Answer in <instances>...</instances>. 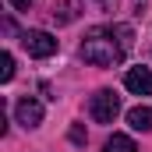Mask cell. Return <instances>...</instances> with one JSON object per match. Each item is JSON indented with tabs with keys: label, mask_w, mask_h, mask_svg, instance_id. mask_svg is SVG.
Returning <instances> with one entry per match:
<instances>
[{
	"label": "cell",
	"mask_w": 152,
	"mask_h": 152,
	"mask_svg": "<svg viewBox=\"0 0 152 152\" xmlns=\"http://www.w3.org/2000/svg\"><path fill=\"white\" fill-rule=\"evenodd\" d=\"M131 42H134V32H131V25L92 28L88 36L81 39L78 53H81V60H85V64H96V67H113V64H120V60L127 57Z\"/></svg>",
	"instance_id": "1"
},
{
	"label": "cell",
	"mask_w": 152,
	"mask_h": 152,
	"mask_svg": "<svg viewBox=\"0 0 152 152\" xmlns=\"http://www.w3.org/2000/svg\"><path fill=\"white\" fill-rule=\"evenodd\" d=\"M117 113H120V96L113 88H99L92 99H88V117L96 124H113Z\"/></svg>",
	"instance_id": "2"
},
{
	"label": "cell",
	"mask_w": 152,
	"mask_h": 152,
	"mask_svg": "<svg viewBox=\"0 0 152 152\" xmlns=\"http://www.w3.org/2000/svg\"><path fill=\"white\" fill-rule=\"evenodd\" d=\"M21 46H25V53L28 57H36V60H46V57H53L57 53V36H50V32H42V28H28L25 36H21Z\"/></svg>",
	"instance_id": "3"
},
{
	"label": "cell",
	"mask_w": 152,
	"mask_h": 152,
	"mask_svg": "<svg viewBox=\"0 0 152 152\" xmlns=\"http://www.w3.org/2000/svg\"><path fill=\"white\" fill-rule=\"evenodd\" d=\"M14 117H18L21 127H39V124H42V103H39L36 96H25V99H18Z\"/></svg>",
	"instance_id": "4"
},
{
	"label": "cell",
	"mask_w": 152,
	"mask_h": 152,
	"mask_svg": "<svg viewBox=\"0 0 152 152\" xmlns=\"http://www.w3.org/2000/svg\"><path fill=\"white\" fill-rule=\"evenodd\" d=\"M124 85L134 96H152V67H131L124 75Z\"/></svg>",
	"instance_id": "5"
},
{
	"label": "cell",
	"mask_w": 152,
	"mask_h": 152,
	"mask_svg": "<svg viewBox=\"0 0 152 152\" xmlns=\"http://www.w3.org/2000/svg\"><path fill=\"white\" fill-rule=\"evenodd\" d=\"M127 124H131V131H152V106L127 110Z\"/></svg>",
	"instance_id": "6"
},
{
	"label": "cell",
	"mask_w": 152,
	"mask_h": 152,
	"mask_svg": "<svg viewBox=\"0 0 152 152\" xmlns=\"http://www.w3.org/2000/svg\"><path fill=\"white\" fill-rule=\"evenodd\" d=\"M53 18H57L60 25L75 21V18H78V4H75V0H60V4H53Z\"/></svg>",
	"instance_id": "7"
},
{
	"label": "cell",
	"mask_w": 152,
	"mask_h": 152,
	"mask_svg": "<svg viewBox=\"0 0 152 152\" xmlns=\"http://www.w3.org/2000/svg\"><path fill=\"white\" fill-rule=\"evenodd\" d=\"M103 152H138V149H134V142H131L127 134H110Z\"/></svg>",
	"instance_id": "8"
},
{
	"label": "cell",
	"mask_w": 152,
	"mask_h": 152,
	"mask_svg": "<svg viewBox=\"0 0 152 152\" xmlns=\"http://www.w3.org/2000/svg\"><path fill=\"white\" fill-rule=\"evenodd\" d=\"M11 78H14V57H11V53L4 50V53H0V81L7 85Z\"/></svg>",
	"instance_id": "9"
},
{
	"label": "cell",
	"mask_w": 152,
	"mask_h": 152,
	"mask_svg": "<svg viewBox=\"0 0 152 152\" xmlns=\"http://www.w3.org/2000/svg\"><path fill=\"white\" fill-rule=\"evenodd\" d=\"M67 138H71V142H75V145H85V127H81V124H75V127H71V134H67Z\"/></svg>",
	"instance_id": "10"
},
{
	"label": "cell",
	"mask_w": 152,
	"mask_h": 152,
	"mask_svg": "<svg viewBox=\"0 0 152 152\" xmlns=\"http://www.w3.org/2000/svg\"><path fill=\"white\" fill-rule=\"evenodd\" d=\"M7 4H11V7H18V11H28L36 0H7Z\"/></svg>",
	"instance_id": "11"
},
{
	"label": "cell",
	"mask_w": 152,
	"mask_h": 152,
	"mask_svg": "<svg viewBox=\"0 0 152 152\" xmlns=\"http://www.w3.org/2000/svg\"><path fill=\"white\" fill-rule=\"evenodd\" d=\"M131 11H134V14H142V11H145V0H131Z\"/></svg>",
	"instance_id": "12"
}]
</instances>
